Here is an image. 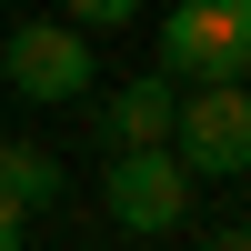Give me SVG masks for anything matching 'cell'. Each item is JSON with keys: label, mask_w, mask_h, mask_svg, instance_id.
Instances as JSON below:
<instances>
[{"label": "cell", "mask_w": 251, "mask_h": 251, "mask_svg": "<svg viewBox=\"0 0 251 251\" xmlns=\"http://www.w3.org/2000/svg\"><path fill=\"white\" fill-rule=\"evenodd\" d=\"M0 80H10V100H30V111H71V100H91V30L60 10H30L0 30Z\"/></svg>", "instance_id": "6da1fadb"}, {"label": "cell", "mask_w": 251, "mask_h": 251, "mask_svg": "<svg viewBox=\"0 0 251 251\" xmlns=\"http://www.w3.org/2000/svg\"><path fill=\"white\" fill-rule=\"evenodd\" d=\"M191 191L201 181L171 161V141H121L111 171H100V211H111L131 241H171L181 221H191Z\"/></svg>", "instance_id": "3957f363"}, {"label": "cell", "mask_w": 251, "mask_h": 251, "mask_svg": "<svg viewBox=\"0 0 251 251\" xmlns=\"http://www.w3.org/2000/svg\"><path fill=\"white\" fill-rule=\"evenodd\" d=\"M171 161L191 181H251V80H191L181 91Z\"/></svg>", "instance_id": "277c9868"}, {"label": "cell", "mask_w": 251, "mask_h": 251, "mask_svg": "<svg viewBox=\"0 0 251 251\" xmlns=\"http://www.w3.org/2000/svg\"><path fill=\"white\" fill-rule=\"evenodd\" d=\"M0 191L20 201V211H60V191H71V171H60L40 141H0Z\"/></svg>", "instance_id": "8992f818"}, {"label": "cell", "mask_w": 251, "mask_h": 251, "mask_svg": "<svg viewBox=\"0 0 251 251\" xmlns=\"http://www.w3.org/2000/svg\"><path fill=\"white\" fill-rule=\"evenodd\" d=\"M20 241H30V211H20L10 191H0V251H20Z\"/></svg>", "instance_id": "ba28073f"}, {"label": "cell", "mask_w": 251, "mask_h": 251, "mask_svg": "<svg viewBox=\"0 0 251 251\" xmlns=\"http://www.w3.org/2000/svg\"><path fill=\"white\" fill-rule=\"evenodd\" d=\"M211 251H251V221H221V231H211Z\"/></svg>", "instance_id": "9c48e42d"}, {"label": "cell", "mask_w": 251, "mask_h": 251, "mask_svg": "<svg viewBox=\"0 0 251 251\" xmlns=\"http://www.w3.org/2000/svg\"><path fill=\"white\" fill-rule=\"evenodd\" d=\"M151 50L181 91L191 80H241L251 71V0H171V10H151Z\"/></svg>", "instance_id": "7a4b0ae2"}, {"label": "cell", "mask_w": 251, "mask_h": 251, "mask_svg": "<svg viewBox=\"0 0 251 251\" xmlns=\"http://www.w3.org/2000/svg\"><path fill=\"white\" fill-rule=\"evenodd\" d=\"M141 10L151 0H60V20H80V30H131Z\"/></svg>", "instance_id": "52a82bcc"}, {"label": "cell", "mask_w": 251, "mask_h": 251, "mask_svg": "<svg viewBox=\"0 0 251 251\" xmlns=\"http://www.w3.org/2000/svg\"><path fill=\"white\" fill-rule=\"evenodd\" d=\"M171 111H181V80L171 71H141V80H121V91L91 111V131H100V151H121V141H171Z\"/></svg>", "instance_id": "5b68a950"}, {"label": "cell", "mask_w": 251, "mask_h": 251, "mask_svg": "<svg viewBox=\"0 0 251 251\" xmlns=\"http://www.w3.org/2000/svg\"><path fill=\"white\" fill-rule=\"evenodd\" d=\"M241 80H251V71H241Z\"/></svg>", "instance_id": "30bf717a"}]
</instances>
